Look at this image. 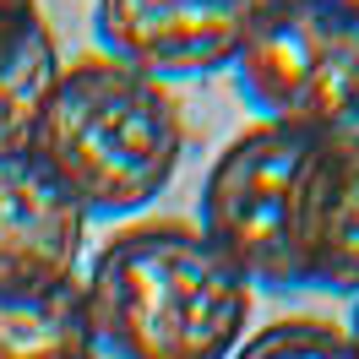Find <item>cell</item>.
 Masks as SVG:
<instances>
[{
  "instance_id": "6da1fadb",
  "label": "cell",
  "mask_w": 359,
  "mask_h": 359,
  "mask_svg": "<svg viewBox=\"0 0 359 359\" xmlns=\"http://www.w3.org/2000/svg\"><path fill=\"white\" fill-rule=\"evenodd\" d=\"M88 316L104 359H229L250 332V289L191 218H131L98 245Z\"/></svg>"
},
{
  "instance_id": "7a4b0ae2",
  "label": "cell",
  "mask_w": 359,
  "mask_h": 359,
  "mask_svg": "<svg viewBox=\"0 0 359 359\" xmlns=\"http://www.w3.org/2000/svg\"><path fill=\"white\" fill-rule=\"evenodd\" d=\"M191 126L169 82L109 55L66 60L33 131V153L82 202L88 218H142L180 175Z\"/></svg>"
},
{
  "instance_id": "3957f363",
  "label": "cell",
  "mask_w": 359,
  "mask_h": 359,
  "mask_svg": "<svg viewBox=\"0 0 359 359\" xmlns=\"http://www.w3.org/2000/svg\"><path fill=\"white\" fill-rule=\"evenodd\" d=\"M229 76L262 126L299 136H332L359 126V17L332 0H267Z\"/></svg>"
},
{
  "instance_id": "277c9868",
  "label": "cell",
  "mask_w": 359,
  "mask_h": 359,
  "mask_svg": "<svg viewBox=\"0 0 359 359\" xmlns=\"http://www.w3.org/2000/svg\"><path fill=\"white\" fill-rule=\"evenodd\" d=\"M316 136L283 126H245L212 158L196 196V229L250 289L294 294L305 289L299 272V180Z\"/></svg>"
},
{
  "instance_id": "5b68a950",
  "label": "cell",
  "mask_w": 359,
  "mask_h": 359,
  "mask_svg": "<svg viewBox=\"0 0 359 359\" xmlns=\"http://www.w3.org/2000/svg\"><path fill=\"white\" fill-rule=\"evenodd\" d=\"M256 0H93V39L131 71L158 82L218 76L250 27Z\"/></svg>"
},
{
  "instance_id": "8992f818",
  "label": "cell",
  "mask_w": 359,
  "mask_h": 359,
  "mask_svg": "<svg viewBox=\"0 0 359 359\" xmlns=\"http://www.w3.org/2000/svg\"><path fill=\"white\" fill-rule=\"evenodd\" d=\"M88 212L33 147H0V289L76 278Z\"/></svg>"
},
{
  "instance_id": "52a82bcc",
  "label": "cell",
  "mask_w": 359,
  "mask_h": 359,
  "mask_svg": "<svg viewBox=\"0 0 359 359\" xmlns=\"http://www.w3.org/2000/svg\"><path fill=\"white\" fill-rule=\"evenodd\" d=\"M294 245L305 289L359 299V126L311 142Z\"/></svg>"
},
{
  "instance_id": "ba28073f",
  "label": "cell",
  "mask_w": 359,
  "mask_h": 359,
  "mask_svg": "<svg viewBox=\"0 0 359 359\" xmlns=\"http://www.w3.org/2000/svg\"><path fill=\"white\" fill-rule=\"evenodd\" d=\"M60 44L39 0H0V147H33L55 82H60Z\"/></svg>"
},
{
  "instance_id": "9c48e42d",
  "label": "cell",
  "mask_w": 359,
  "mask_h": 359,
  "mask_svg": "<svg viewBox=\"0 0 359 359\" xmlns=\"http://www.w3.org/2000/svg\"><path fill=\"white\" fill-rule=\"evenodd\" d=\"M0 359H98L82 278L0 289Z\"/></svg>"
},
{
  "instance_id": "30bf717a",
  "label": "cell",
  "mask_w": 359,
  "mask_h": 359,
  "mask_svg": "<svg viewBox=\"0 0 359 359\" xmlns=\"http://www.w3.org/2000/svg\"><path fill=\"white\" fill-rule=\"evenodd\" d=\"M229 359H359L348 343V327L327 316H278L267 327L245 332V343Z\"/></svg>"
},
{
  "instance_id": "8fae6325",
  "label": "cell",
  "mask_w": 359,
  "mask_h": 359,
  "mask_svg": "<svg viewBox=\"0 0 359 359\" xmlns=\"http://www.w3.org/2000/svg\"><path fill=\"white\" fill-rule=\"evenodd\" d=\"M348 343H354V354H359V299H354V316H348Z\"/></svg>"
},
{
  "instance_id": "7c38bea8",
  "label": "cell",
  "mask_w": 359,
  "mask_h": 359,
  "mask_svg": "<svg viewBox=\"0 0 359 359\" xmlns=\"http://www.w3.org/2000/svg\"><path fill=\"white\" fill-rule=\"evenodd\" d=\"M332 6H343V11H348V17H359V0H332Z\"/></svg>"
},
{
  "instance_id": "4fadbf2b",
  "label": "cell",
  "mask_w": 359,
  "mask_h": 359,
  "mask_svg": "<svg viewBox=\"0 0 359 359\" xmlns=\"http://www.w3.org/2000/svg\"><path fill=\"white\" fill-rule=\"evenodd\" d=\"M256 6H267V0H256Z\"/></svg>"
},
{
  "instance_id": "5bb4252c",
  "label": "cell",
  "mask_w": 359,
  "mask_h": 359,
  "mask_svg": "<svg viewBox=\"0 0 359 359\" xmlns=\"http://www.w3.org/2000/svg\"><path fill=\"white\" fill-rule=\"evenodd\" d=\"M98 359H104V354H98Z\"/></svg>"
}]
</instances>
